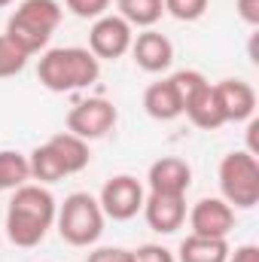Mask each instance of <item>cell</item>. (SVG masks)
Returning a JSON list of instances; mask_svg holds the SVG:
<instances>
[{
  "label": "cell",
  "instance_id": "obj_1",
  "mask_svg": "<svg viewBox=\"0 0 259 262\" xmlns=\"http://www.w3.org/2000/svg\"><path fill=\"white\" fill-rule=\"evenodd\" d=\"M58 204L43 186H18L6 207V235L15 247H37L52 229Z\"/></svg>",
  "mask_w": 259,
  "mask_h": 262
},
{
  "label": "cell",
  "instance_id": "obj_2",
  "mask_svg": "<svg viewBox=\"0 0 259 262\" xmlns=\"http://www.w3.org/2000/svg\"><path fill=\"white\" fill-rule=\"evenodd\" d=\"M101 76V61L82 49V46H58L46 49L40 64H37V79L49 92H76L89 89Z\"/></svg>",
  "mask_w": 259,
  "mask_h": 262
},
{
  "label": "cell",
  "instance_id": "obj_3",
  "mask_svg": "<svg viewBox=\"0 0 259 262\" xmlns=\"http://www.w3.org/2000/svg\"><path fill=\"white\" fill-rule=\"evenodd\" d=\"M61 25V3L58 0H21L6 21V40H12L28 58L49 46L55 28Z\"/></svg>",
  "mask_w": 259,
  "mask_h": 262
},
{
  "label": "cell",
  "instance_id": "obj_4",
  "mask_svg": "<svg viewBox=\"0 0 259 262\" xmlns=\"http://www.w3.org/2000/svg\"><path fill=\"white\" fill-rule=\"evenodd\" d=\"M55 223H58V235L70 247H92L104 232V210L95 195L73 192L58 207Z\"/></svg>",
  "mask_w": 259,
  "mask_h": 262
},
{
  "label": "cell",
  "instance_id": "obj_5",
  "mask_svg": "<svg viewBox=\"0 0 259 262\" xmlns=\"http://www.w3.org/2000/svg\"><path fill=\"white\" fill-rule=\"evenodd\" d=\"M220 192L226 204L241 210L256 207L259 201V162L247 149H235L220 162Z\"/></svg>",
  "mask_w": 259,
  "mask_h": 262
},
{
  "label": "cell",
  "instance_id": "obj_6",
  "mask_svg": "<svg viewBox=\"0 0 259 262\" xmlns=\"http://www.w3.org/2000/svg\"><path fill=\"white\" fill-rule=\"evenodd\" d=\"M116 119H119V113H116L113 101L89 98V101H79L67 113V131L82 137V140H98V137H107L116 128Z\"/></svg>",
  "mask_w": 259,
  "mask_h": 262
},
{
  "label": "cell",
  "instance_id": "obj_7",
  "mask_svg": "<svg viewBox=\"0 0 259 262\" xmlns=\"http://www.w3.org/2000/svg\"><path fill=\"white\" fill-rule=\"evenodd\" d=\"M143 186L137 183V177H131V174H116V177H110L107 183H104V189H101V195H98V204H101V210H104V216H110V220H116V223H125L131 216H137L140 213V207H143Z\"/></svg>",
  "mask_w": 259,
  "mask_h": 262
},
{
  "label": "cell",
  "instance_id": "obj_8",
  "mask_svg": "<svg viewBox=\"0 0 259 262\" xmlns=\"http://www.w3.org/2000/svg\"><path fill=\"white\" fill-rule=\"evenodd\" d=\"M131 25L122 15H101L95 18L92 31H89V52L101 61H116L131 49Z\"/></svg>",
  "mask_w": 259,
  "mask_h": 262
},
{
  "label": "cell",
  "instance_id": "obj_9",
  "mask_svg": "<svg viewBox=\"0 0 259 262\" xmlns=\"http://www.w3.org/2000/svg\"><path fill=\"white\" fill-rule=\"evenodd\" d=\"M189 226H192V235L229 238V232L235 229V210L223 198H201L189 210Z\"/></svg>",
  "mask_w": 259,
  "mask_h": 262
},
{
  "label": "cell",
  "instance_id": "obj_10",
  "mask_svg": "<svg viewBox=\"0 0 259 262\" xmlns=\"http://www.w3.org/2000/svg\"><path fill=\"white\" fill-rule=\"evenodd\" d=\"M143 220L153 232L159 235H171L186 223V195H162V192H149L143 198Z\"/></svg>",
  "mask_w": 259,
  "mask_h": 262
},
{
  "label": "cell",
  "instance_id": "obj_11",
  "mask_svg": "<svg viewBox=\"0 0 259 262\" xmlns=\"http://www.w3.org/2000/svg\"><path fill=\"white\" fill-rule=\"evenodd\" d=\"M128 52L134 55V64L146 73H162L174 64V43L153 28H146L143 34H137L131 40Z\"/></svg>",
  "mask_w": 259,
  "mask_h": 262
},
{
  "label": "cell",
  "instance_id": "obj_12",
  "mask_svg": "<svg viewBox=\"0 0 259 262\" xmlns=\"http://www.w3.org/2000/svg\"><path fill=\"white\" fill-rule=\"evenodd\" d=\"M149 192H162V195H186V189L192 186V168L177 159V156H162L149 165L146 174Z\"/></svg>",
  "mask_w": 259,
  "mask_h": 262
},
{
  "label": "cell",
  "instance_id": "obj_13",
  "mask_svg": "<svg viewBox=\"0 0 259 262\" xmlns=\"http://www.w3.org/2000/svg\"><path fill=\"white\" fill-rule=\"evenodd\" d=\"M217 92V101H220V110H223V119L226 122H247L253 119L256 113V92L250 82L244 79H223L213 85Z\"/></svg>",
  "mask_w": 259,
  "mask_h": 262
},
{
  "label": "cell",
  "instance_id": "obj_14",
  "mask_svg": "<svg viewBox=\"0 0 259 262\" xmlns=\"http://www.w3.org/2000/svg\"><path fill=\"white\" fill-rule=\"evenodd\" d=\"M143 110H146V116H153L159 122H171V119L183 116V107H180V98H177L171 79H159V82L146 85V92H143Z\"/></svg>",
  "mask_w": 259,
  "mask_h": 262
},
{
  "label": "cell",
  "instance_id": "obj_15",
  "mask_svg": "<svg viewBox=\"0 0 259 262\" xmlns=\"http://www.w3.org/2000/svg\"><path fill=\"white\" fill-rule=\"evenodd\" d=\"M183 113L189 116V122H192L195 128H204V131H217L226 125V119H223V110H220V101H217V92H213V85L207 82L204 89H198L192 95V101L183 107Z\"/></svg>",
  "mask_w": 259,
  "mask_h": 262
},
{
  "label": "cell",
  "instance_id": "obj_16",
  "mask_svg": "<svg viewBox=\"0 0 259 262\" xmlns=\"http://www.w3.org/2000/svg\"><path fill=\"white\" fill-rule=\"evenodd\" d=\"M46 143L52 146V152H55V156H58V162L64 165L67 177H70V174H79V171H82V168L92 162L89 140H82V137H76V134H70V131L52 134Z\"/></svg>",
  "mask_w": 259,
  "mask_h": 262
},
{
  "label": "cell",
  "instance_id": "obj_17",
  "mask_svg": "<svg viewBox=\"0 0 259 262\" xmlns=\"http://www.w3.org/2000/svg\"><path fill=\"white\" fill-rule=\"evenodd\" d=\"M229 244L226 238H204V235H189L180 241L177 262H226L229 259Z\"/></svg>",
  "mask_w": 259,
  "mask_h": 262
},
{
  "label": "cell",
  "instance_id": "obj_18",
  "mask_svg": "<svg viewBox=\"0 0 259 262\" xmlns=\"http://www.w3.org/2000/svg\"><path fill=\"white\" fill-rule=\"evenodd\" d=\"M116 9L131 28H153L165 15L162 0H116Z\"/></svg>",
  "mask_w": 259,
  "mask_h": 262
},
{
  "label": "cell",
  "instance_id": "obj_19",
  "mask_svg": "<svg viewBox=\"0 0 259 262\" xmlns=\"http://www.w3.org/2000/svg\"><path fill=\"white\" fill-rule=\"evenodd\" d=\"M28 165H31V177L40 180V183H58V180H64L67 177L64 165L58 162V156L52 152L49 143L37 146V149L28 156Z\"/></svg>",
  "mask_w": 259,
  "mask_h": 262
},
{
  "label": "cell",
  "instance_id": "obj_20",
  "mask_svg": "<svg viewBox=\"0 0 259 262\" xmlns=\"http://www.w3.org/2000/svg\"><path fill=\"white\" fill-rule=\"evenodd\" d=\"M31 180V165L28 156L15 149H0V192L3 189H18Z\"/></svg>",
  "mask_w": 259,
  "mask_h": 262
},
{
  "label": "cell",
  "instance_id": "obj_21",
  "mask_svg": "<svg viewBox=\"0 0 259 262\" xmlns=\"http://www.w3.org/2000/svg\"><path fill=\"white\" fill-rule=\"evenodd\" d=\"M25 64H28V55H25L12 40H6V37L0 34V79H9V76L21 73Z\"/></svg>",
  "mask_w": 259,
  "mask_h": 262
},
{
  "label": "cell",
  "instance_id": "obj_22",
  "mask_svg": "<svg viewBox=\"0 0 259 262\" xmlns=\"http://www.w3.org/2000/svg\"><path fill=\"white\" fill-rule=\"evenodd\" d=\"M162 3H165V12L174 15L177 21H198L207 12L210 0H162Z\"/></svg>",
  "mask_w": 259,
  "mask_h": 262
},
{
  "label": "cell",
  "instance_id": "obj_23",
  "mask_svg": "<svg viewBox=\"0 0 259 262\" xmlns=\"http://www.w3.org/2000/svg\"><path fill=\"white\" fill-rule=\"evenodd\" d=\"M64 3L76 18H101L107 15V6H110V0H64Z\"/></svg>",
  "mask_w": 259,
  "mask_h": 262
},
{
  "label": "cell",
  "instance_id": "obj_24",
  "mask_svg": "<svg viewBox=\"0 0 259 262\" xmlns=\"http://www.w3.org/2000/svg\"><path fill=\"white\" fill-rule=\"evenodd\" d=\"M131 262H177L174 253L162 244H143L137 250H131Z\"/></svg>",
  "mask_w": 259,
  "mask_h": 262
},
{
  "label": "cell",
  "instance_id": "obj_25",
  "mask_svg": "<svg viewBox=\"0 0 259 262\" xmlns=\"http://www.w3.org/2000/svg\"><path fill=\"white\" fill-rule=\"evenodd\" d=\"M85 262H131V250L125 247H98L89 253Z\"/></svg>",
  "mask_w": 259,
  "mask_h": 262
},
{
  "label": "cell",
  "instance_id": "obj_26",
  "mask_svg": "<svg viewBox=\"0 0 259 262\" xmlns=\"http://www.w3.org/2000/svg\"><path fill=\"white\" fill-rule=\"evenodd\" d=\"M235 6H238L241 21H247L250 28H256L259 25V0H235Z\"/></svg>",
  "mask_w": 259,
  "mask_h": 262
},
{
  "label": "cell",
  "instance_id": "obj_27",
  "mask_svg": "<svg viewBox=\"0 0 259 262\" xmlns=\"http://www.w3.org/2000/svg\"><path fill=\"white\" fill-rule=\"evenodd\" d=\"M226 262H259V247L256 244H241L235 253H229Z\"/></svg>",
  "mask_w": 259,
  "mask_h": 262
}]
</instances>
